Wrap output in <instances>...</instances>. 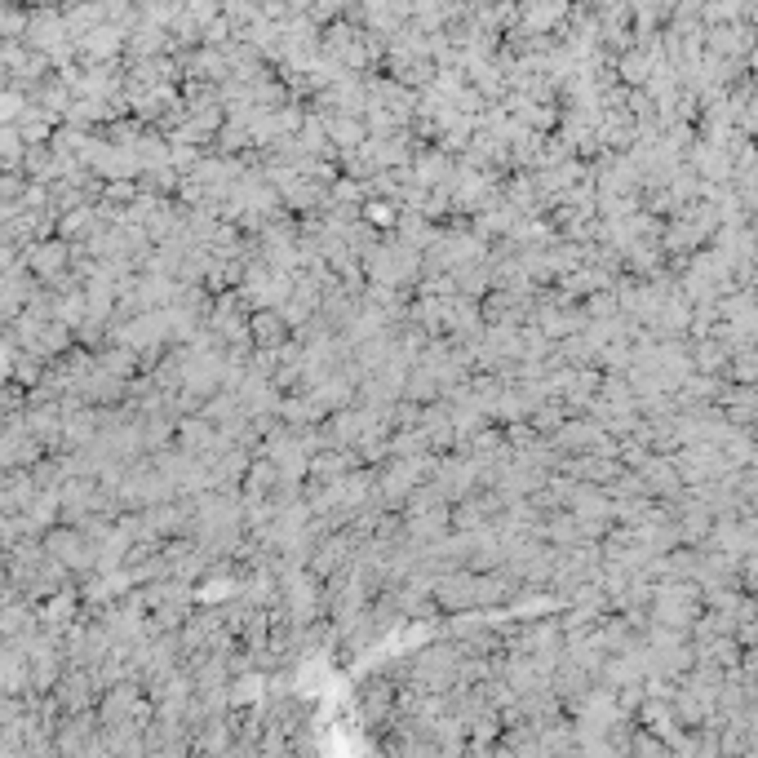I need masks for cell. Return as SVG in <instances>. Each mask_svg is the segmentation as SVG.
<instances>
[{"label":"cell","instance_id":"obj_1","mask_svg":"<svg viewBox=\"0 0 758 758\" xmlns=\"http://www.w3.org/2000/svg\"><path fill=\"white\" fill-rule=\"evenodd\" d=\"M368 275L377 284H404L408 275H413V253L404 249V244H386V249H373L368 257Z\"/></svg>","mask_w":758,"mask_h":758},{"label":"cell","instance_id":"obj_2","mask_svg":"<svg viewBox=\"0 0 758 758\" xmlns=\"http://www.w3.org/2000/svg\"><path fill=\"white\" fill-rule=\"evenodd\" d=\"M253 333H257L262 346H275V342H279V320H271V315H267V320H253Z\"/></svg>","mask_w":758,"mask_h":758},{"label":"cell","instance_id":"obj_3","mask_svg":"<svg viewBox=\"0 0 758 758\" xmlns=\"http://www.w3.org/2000/svg\"><path fill=\"white\" fill-rule=\"evenodd\" d=\"M257 687H262V679H244V683H240V692H235V701H253V696H257Z\"/></svg>","mask_w":758,"mask_h":758}]
</instances>
